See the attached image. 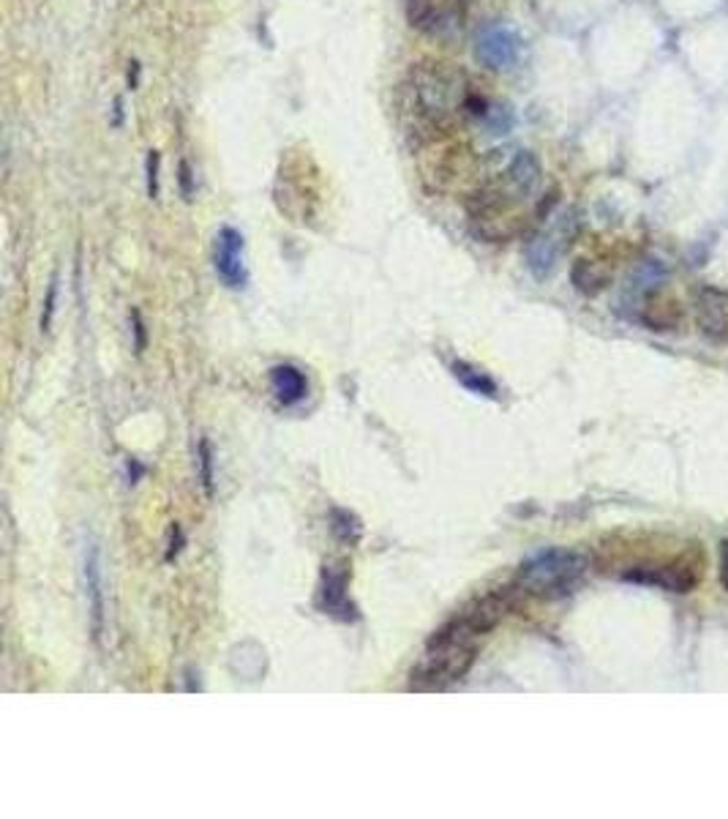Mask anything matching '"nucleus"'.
<instances>
[{
  "label": "nucleus",
  "instance_id": "nucleus-9",
  "mask_svg": "<svg viewBox=\"0 0 728 819\" xmlns=\"http://www.w3.org/2000/svg\"><path fill=\"white\" fill-rule=\"evenodd\" d=\"M83 579L87 596V612H91V634L96 642L104 637V618H107V603H104V563L102 549L96 542L85 546L83 555Z\"/></svg>",
  "mask_w": 728,
  "mask_h": 819
},
{
  "label": "nucleus",
  "instance_id": "nucleus-17",
  "mask_svg": "<svg viewBox=\"0 0 728 819\" xmlns=\"http://www.w3.org/2000/svg\"><path fill=\"white\" fill-rule=\"evenodd\" d=\"M330 519H334V533L336 538L344 544H358L360 542V533H363V527H360L358 516L349 514V511L344 508H334L330 511Z\"/></svg>",
  "mask_w": 728,
  "mask_h": 819
},
{
  "label": "nucleus",
  "instance_id": "nucleus-4",
  "mask_svg": "<svg viewBox=\"0 0 728 819\" xmlns=\"http://www.w3.org/2000/svg\"><path fill=\"white\" fill-rule=\"evenodd\" d=\"M587 557L573 549H544L529 557L516 579V590L535 598H562L584 579Z\"/></svg>",
  "mask_w": 728,
  "mask_h": 819
},
{
  "label": "nucleus",
  "instance_id": "nucleus-15",
  "mask_svg": "<svg viewBox=\"0 0 728 819\" xmlns=\"http://www.w3.org/2000/svg\"><path fill=\"white\" fill-rule=\"evenodd\" d=\"M451 369H453V377H456V380L462 382L469 393H475V397H483V399H499V386L486 375V371L477 369V366H472L467 361H456Z\"/></svg>",
  "mask_w": 728,
  "mask_h": 819
},
{
  "label": "nucleus",
  "instance_id": "nucleus-14",
  "mask_svg": "<svg viewBox=\"0 0 728 819\" xmlns=\"http://www.w3.org/2000/svg\"><path fill=\"white\" fill-rule=\"evenodd\" d=\"M611 269L605 263H600V260H576L573 269H570V282H573V287L579 290L581 295H600L603 293L605 287L611 284Z\"/></svg>",
  "mask_w": 728,
  "mask_h": 819
},
{
  "label": "nucleus",
  "instance_id": "nucleus-11",
  "mask_svg": "<svg viewBox=\"0 0 728 819\" xmlns=\"http://www.w3.org/2000/svg\"><path fill=\"white\" fill-rule=\"evenodd\" d=\"M347 585H349L347 571H336L334 566H325L317 603H319V609H323L325 615H330V618H339V620H344V623H349V620H358V609H355V603L349 601Z\"/></svg>",
  "mask_w": 728,
  "mask_h": 819
},
{
  "label": "nucleus",
  "instance_id": "nucleus-1",
  "mask_svg": "<svg viewBox=\"0 0 728 819\" xmlns=\"http://www.w3.org/2000/svg\"><path fill=\"white\" fill-rule=\"evenodd\" d=\"M505 609H508V598L503 592H488L462 615H456L445 629L436 631L421 664L412 670V689L442 691L462 681L477 659L475 639L492 631L503 620Z\"/></svg>",
  "mask_w": 728,
  "mask_h": 819
},
{
  "label": "nucleus",
  "instance_id": "nucleus-13",
  "mask_svg": "<svg viewBox=\"0 0 728 819\" xmlns=\"http://www.w3.org/2000/svg\"><path fill=\"white\" fill-rule=\"evenodd\" d=\"M271 386H273V393H276V399L284 405V408H293V405L303 402L308 393L306 375H303L298 366H293V364L276 366V369L271 371Z\"/></svg>",
  "mask_w": 728,
  "mask_h": 819
},
{
  "label": "nucleus",
  "instance_id": "nucleus-5",
  "mask_svg": "<svg viewBox=\"0 0 728 819\" xmlns=\"http://www.w3.org/2000/svg\"><path fill=\"white\" fill-rule=\"evenodd\" d=\"M576 230H579V222H576L573 211H565V213H557V217H551V222L546 224L544 230L535 232L532 241L527 243L529 271H532L538 279H546L549 273H555L557 263L565 258L570 243H573Z\"/></svg>",
  "mask_w": 728,
  "mask_h": 819
},
{
  "label": "nucleus",
  "instance_id": "nucleus-18",
  "mask_svg": "<svg viewBox=\"0 0 728 819\" xmlns=\"http://www.w3.org/2000/svg\"><path fill=\"white\" fill-rule=\"evenodd\" d=\"M200 481L205 486L208 495H213V451H211V440L202 438L200 440Z\"/></svg>",
  "mask_w": 728,
  "mask_h": 819
},
{
  "label": "nucleus",
  "instance_id": "nucleus-2",
  "mask_svg": "<svg viewBox=\"0 0 728 819\" xmlns=\"http://www.w3.org/2000/svg\"><path fill=\"white\" fill-rule=\"evenodd\" d=\"M410 80L418 113L431 129L447 132L462 118H472L483 98L451 63H418Z\"/></svg>",
  "mask_w": 728,
  "mask_h": 819
},
{
  "label": "nucleus",
  "instance_id": "nucleus-22",
  "mask_svg": "<svg viewBox=\"0 0 728 819\" xmlns=\"http://www.w3.org/2000/svg\"><path fill=\"white\" fill-rule=\"evenodd\" d=\"M718 577H720V585H724V590L728 592V538H726V542H720V568H718Z\"/></svg>",
  "mask_w": 728,
  "mask_h": 819
},
{
  "label": "nucleus",
  "instance_id": "nucleus-3",
  "mask_svg": "<svg viewBox=\"0 0 728 819\" xmlns=\"http://www.w3.org/2000/svg\"><path fill=\"white\" fill-rule=\"evenodd\" d=\"M704 571H707V555L696 542L677 544V549L666 552L661 557L639 560L622 571V579L646 588L668 590V592H693L701 585Z\"/></svg>",
  "mask_w": 728,
  "mask_h": 819
},
{
  "label": "nucleus",
  "instance_id": "nucleus-6",
  "mask_svg": "<svg viewBox=\"0 0 728 819\" xmlns=\"http://www.w3.org/2000/svg\"><path fill=\"white\" fill-rule=\"evenodd\" d=\"M475 57L481 66L492 69V72L514 69L521 57V39L514 28L503 25V22H488L475 36Z\"/></svg>",
  "mask_w": 728,
  "mask_h": 819
},
{
  "label": "nucleus",
  "instance_id": "nucleus-23",
  "mask_svg": "<svg viewBox=\"0 0 728 819\" xmlns=\"http://www.w3.org/2000/svg\"><path fill=\"white\" fill-rule=\"evenodd\" d=\"M131 319H134V334H137V353L145 350V323L139 309H131Z\"/></svg>",
  "mask_w": 728,
  "mask_h": 819
},
{
  "label": "nucleus",
  "instance_id": "nucleus-10",
  "mask_svg": "<svg viewBox=\"0 0 728 819\" xmlns=\"http://www.w3.org/2000/svg\"><path fill=\"white\" fill-rule=\"evenodd\" d=\"M696 325L707 339L728 342V290L718 287L698 290Z\"/></svg>",
  "mask_w": 728,
  "mask_h": 819
},
{
  "label": "nucleus",
  "instance_id": "nucleus-12",
  "mask_svg": "<svg viewBox=\"0 0 728 819\" xmlns=\"http://www.w3.org/2000/svg\"><path fill=\"white\" fill-rule=\"evenodd\" d=\"M642 323L650 330H657V334H674V330L683 328L685 309L674 295L655 290V293L644 298Z\"/></svg>",
  "mask_w": 728,
  "mask_h": 819
},
{
  "label": "nucleus",
  "instance_id": "nucleus-16",
  "mask_svg": "<svg viewBox=\"0 0 728 819\" xmlns=\"http://www.w3.org/2000/svg\"><path fill=\"white\" fill-rule=\"evenodd\" d=\"M481 124L486 126L488 135H510V129L516 126V115H514V107L505 102H494V98H488L486 109H483L481 115Z\"/></svg>",
  "mask_w": 728,
  "mask_h": 819
},
{
  "label": "nucleus",
  "instance_id": "nucleus-19",
  "mask_svg": "<svg viewBox=\"0 0 728 819\" xmlns=\"http://www.w3.org/2000/svg\"><path fill=\"white\" fill-rule=\"evenodd\" d=\"M159 165H161L159 150H148L145 172H148V197H150V200H156V197H159Z\"/></svg>",
  "mask_w": 728,
  "mask_h": 819
},
{
  "label": "nucleus",
  "instance_id": "nucleus-20",
  "mask_svg": "<svg viewBox=\"0 0 728 819\" xmlns=\"http://www.w3.org/2000/svg\"><path fill=\"white\" fill-rule=\"evenodd\" d=\"M55 304H57V273L52 276L50 287H46V301H44V315H42V330H50L52 317H55Z\"/></svg>",
  "mask_w": 728,
  "mask_h": 819
},
{
  "label": "nucleus",
  "instance_id": "nucleus-8",
  "mask_svg": "<svg viewBox=\"0 0 728 819\" xmlns=\"http://www.w3.org/2000/svg\"><path fill=\"white\" fill-rule=\"evenodd\" d=\"M246 241H243V232L235 228H221L215 235V249H213V265L219 273L221 282L230 290H243L249 284V269H246Z\"/></svg>",
  "mask_w": 728,
  "mask_h": 819
},
{
  "label": "nucleus",
  "instance_id": "nucleus-21",
  "mask_svg": "<svg viewBox=\"0 0 728 819\" xmlns=\"http://www.w3.org/2000/svg\"><path fill=\"white\" fill-rule=\"evenodd\" d=\"M178 181H180V191H183L186 200H191V195H194V176H191L189 161H180V176H178Z\"/></svg>",
  "mask_w": 728,
  "mask_h": 819
},
{
  "label": "nucleus",
  "instance_id": "nucleus-7",
  "mask_svg": "<svg viewBox=\"0 0 728 819\" xmlns=\"http://www.w3.org/2000/svg\"><path fill=\"white\" fill-rule=\"evenodd\" d=\"M464 3L467 0H404V11L412 28L442 39L462 28Z\"/></svg>",
  "mask_w": 728,
  "mask_h": 819
}]
</instances>
